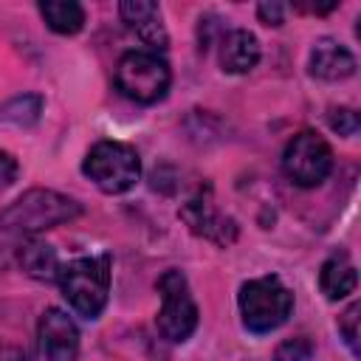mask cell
Returning <instances> with one entry per match:
<instances>
[{
    "instance_id": "1",
    "label": "cell",
    "mask_w": 361,
    "mask_h": 361,
    "mask_svg": "<svg viewBox=\"0 0 361 361\" xmlns=\"http://www.w3.org/2000/svg\"><path fill=\"white\" fill-rule=\"evenodd\" d=\"M79 214H82V206L73 197L59 195L54 189H28L8 209L0 212V237L28 240L37 231L54 228V226L68 223Z\"/></svg>"
},
{
    "instance_id": "2",
    "label": "cell",
    "mask_w": 361,
    "mask_h": 361,
    "mask_svg": "<svg viewBox=\"0 0 361 361\" xmlns=\"http://www.w3.org/2000/svg\"><path fill=\"white\" fill-rule=\"evenodd\" d=\"M59 290L68 305L85 316L99 319L110 293V257H79L59 268Z\"/></svg>"
},
{
    "instance_id": "3",
    "label": "cell",
    "mask_w": 361,
    "mask_h": 361,
    "mask_svg": "<svg viewBox=\"0 0 361 361\" xmlns=\"http://www.w3.org/2000/svg\"><path fill=\"white\" fill-rule=\"evenodd\" d=\"M293 310V293L282 285L279 276L248 279L240 288V313L243 324L251 333H271L288 322Z\"/></svg>"
},
{
    "instance_id": "4",
    "label": "cell",
    "mask_w": 361,
    "mask_h": 361,
    "mask_svg": "<svg viewBox=\"0 0 361 361\" xmlns=\"http://www.w3.org/2000/svg\"><path fill=\"white\" fill-rule=\"evenodd\" d=\"M172 82L169 65L152 51H127L116 65V87L138 104H155Z\"/></svg>"
},
{
    "instance_id": "5",
    "label": "cell",
    "mask_w": 361,
    "mask_h": 361,
    "mask_svg": "<svg viewBox=\"0 0 361 361\" xmlns=\"http://www.w3.org/2000/svg\"><path fill=\"white\" fill-rule=\"evenodd\" d=\"M82 172L104 192V195H121L135 186L141 175L138 152L130 144L121 141H99L82 161Z\"/></svg>"
},
{
    "instance_id": "6",
    "label": "cell",
    "mask_w": 361,
    "mask_h": 361,
    "mask_svg": "<svg viewBox=\"0 0 361 361\" xmlns=\"http://www.w3.org/2000/svg\"><path fill=\"white\" fill-rule=\"evenodd\" d=\"M161 290V310H158V333L166 341H186L197 327V305L192 299L189 282L180 271L169 268L158 279Z\"/></svg>"
},
{
    "instance_id": "7",
    "label": "cell",
    "mask_w": 361,
    "mask_h": 361,
    "mask_svg": "<svg viewBox=\"0 0 361 361\" xmlns=\"http://www.w3.org/2000/svg\"><path fill=\"white\" fill-rule=\"evenodd\" d=\"M282 169L302 189L319 186L333 169V149L319 133L302 130L288 141L282 152Z\"/></svg>"
},
{
    "instance_id": "8",
    "label": "cell",
    "mask_w": 361,
    "mask_h": 361,
    "mask_svg": "<svg viewBox=\"0 0 361 361\" xmlns=\"http://www.w3.org/2000/svg\"><path fill=\"white\" fill-rule=\"evenodd\" d=\"M39 353L45 361H76L79 355V330L71 316L59 307H48L39 316Z\"/></svg>"
},
{
    "instance_id": "9",
    "label": "cell",
    "mask_w": 361,
    "mask_h": 361,
    "mask_svg": "<svg viewBox=\"0 0 361 361\" xmlns=\"http://www.w3.org/2000/svg\"><path fill=\"white\" fill-rule=\"evenodd\" d=\"M180 217L186 220V226L195 234H200V237H206V240H212L217 245H228V243L237 240V223L217 212V206H214L209 192L206 195L200 192L197 197H192L180 209Z\"/></svg>"
},
{
    "instance_id": "10",
    "label": "cell",
    "mask_w": 361,
    "mask_h": 361,
    "mask_svg": "<svg viewBox=\"0 0 361 361\" xmlns=\"http://www.w3.org/2000/svg\"><path fill=\"white\" fill-rule=\"evenodd\" d=\"M118 11H121V20L135 31V37H138L144 45L152 48V54L166 48L169 37H166V28H164V23H161V8H158V3H152V0H124V3L118 6Z\"/></svg>"
},
{
    "instance_id": "11",
    "label": "cell",
    "mask_w": 361,
    "mask_h": 361,
    "mask_svg": "<svg viewBox=\"0 0 361 361\" xmlns=\"http://www.w3.org/2000/svg\"><path fill=\"white\" fill-rule=\"evenodd\" d=\"M310 73L324 82H341L355 73V56L341 42L322 37L310 51Z\"/></svg>"
},
{
    "instance_id": "12",
    "label": "cell",
    "mask_w": 361,
    "mask_h": 361,
    "mask_svg": "<svg viewBox=\"0 0 361 361\" xmlns=\"http://www.w3.org/2000/svg\"><path fill=\"white\" fill-rule=\"evenodd\" d=\"M259 62V42L251 31L234 28L220 42V65L226 73H248Z\"/></svg>"
},
{
    "instance_id": "13",
    "label": "cell",
    "mask_w": 361,
    "mask_h": 361,
    "mask_svg": "<svg viewBox=\"0 0 361 361\" xmlns=\"http://www.w3.org/2000/svg\"><path fill=\"white\" fill-rule=\"evenodd\" d=\"M319 285H322V293L327 299H344L355 290L358 285V274H355V265L350 262L347 251H336L324 259L322 271H319Z\"/></svg>"
},
{
    "instance_id": "14",
    "label": "cell",
    "mask_w": 361,
    "mask_h": 361,
    "mask_svg": "<svg viewBox=\"0 0 361 361\" xmlns=\"http://www.w3.org/2000/svg\"><path fill=\"white\" fill-rule=\"evenodd\" d=\"M17 259L28 276L42 279V282H54L59 276V268H62L56 259V251L48 243H39L34 237H28L17 245Z\"/></svg>"
},
{
    "instance_id": "15",
    "label": "cell",
    "mask_w": 361,
    "mask_h": 361,
    "mask_svg": "<svg viewBox=\"0 0 361 361\" xmlns=\"http://www.w3.org/2000/svg\"><path fill=\"white\" fill-rule=\"evenodd\" d=\"M39 14L56 34H79L85 25V8L73 0H42Z\"/></svg>"
},
{
    "instance_id": "16",
    "label": "cell",
    "mask_w": 361,
    "mask_h": 361,
    "mask_svg": "<svg viewBox=\"0 0 361 361\" xmlns=\"http://www.w3.org/2000/svg\"><path fill=\"white\" fill-rule=\"evenodd\" d=\"M39 113H42V99L37 93L14 96L0 107V118L8 124H17V127H31L39 118Z\"/></svg>"
},
{
    "instance_id": "17",
    "label": "cell",
    "mask_w": 361,
    "mask_h": 361,
    "mask_svg": "<svg viewBox=\"0 0 361 361\" xmlns=\"http://www.w3.org/2000/svg\"><path fill=\"white\" fill-rule=\"evenodd\" d=\"M313 355V344L307 338H288L276 347L274 361H310Z\"/></svg>"
},
{
    "instance_id": "18",
    "label": "cell",
    "mask_w": 361,
    "mask_h": 361,
    "mask_svg": "<svg viewBox=\"0 0 361 361\" xmlns=\"http://www.w3.org/2000/svg\"><path fill=\"white\" fill-rule=\"evenodd\" d=\"M361 313V305H350L347 310H344V316L338 319V330H341V336H344V341L350 344V350L358 355V316Z\"/></svg>"
},
{
    "instance_id": "19",
    "label": "cell",
    "mask_w": 361,
    "mask_h": 361,
    "mask_svg": "<svg viewBox=\"0 0 361 361\" xmlns=\"http://www.w3.org/2000/svg\"><path fill=\"white\" fill-rule=\"evenodd\" d=\"M330 127L338 135H355L358 133V113L353 107H336L330 113Z\"/></svg>"
},
{
    "instance_id": "20",
    "label": "cell",
    "mask_w": 361,
    "mask_h": 361,
    "mask_svg": "<svg viewBox=\"0 0 361 361\" xmlns=\"http://www.w3.org/2000/svg\"><path fill=\"white\" fill-rule=\"evenodd\" d=\"M257 17H259L265 25H282V23H285V6L276 3V0L259 3V6H257Z\"/></svg>"
},
{
    "instance_id": "21",
    "label": "cell",
    "mask_w": 361,
    "mask_h": 361,
    "mask_svg": "<svg viewBox=\"0 0 361 361\" xmlns=\"http://www.w3.org/2000/svg\"><path fill=\"white\" fill-rule=\"evenodd\" d=\"M17 172H20V164L11 152L0 149V186H11L17 180Z\"/></svg>"
},
{
    "instance_id": "22",
    "label": "cell",
    "mask_w": 361,
    "mask_h": 361,
    "mask_svg": "<svg viewBox=\"0 0 361 361\" xmlns=\"http://www.w3.org/2000/svg\"><path fill=\"white\" fill-rule=\"evenodd\" d=\"M336 6H338L336 0H330V3H324V6H319V3H296L299 11H310V14H327V11H333Z\"/></svg>"
},
{
    "instance_id": "23",
    "label": "cell",
    "mask_w": 361,
    "mask_h": 361,
    "mask_svg": "<svg viewBox=\"0 0 361 361\" xmlns=\"http://www.w3.org/2000/svg\"><path fill=\"white\" fill-rule=\"evenodd\" d=\"M0 361H28V355L17 347H0Z\"/></svg>"
}]
</instances>
